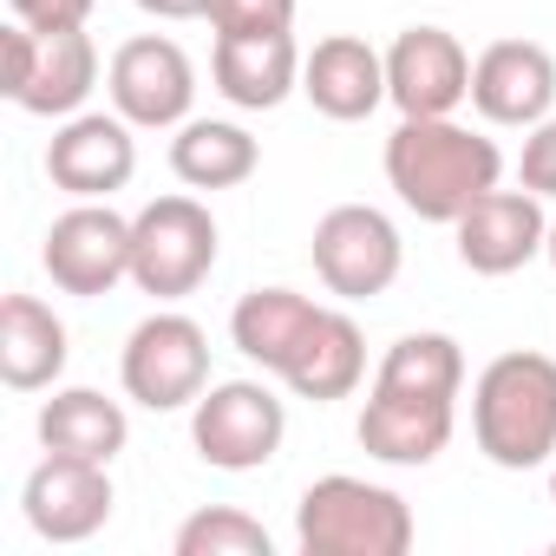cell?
Here are the masks:
<instances>
[{
    "label": "cell",
    "mask_w": 556,
    "mask_h": 556,
    "mask_svg": "<svg viewBox=\"0 0 556 556\" xmlns=\"http://www.w3.org/2000/svg\"><path fill=\"white\" fill-rule=\"evenodd\" d=\"M302 99L334 125L374 118L387 105V53H374L361 34L315 40V53H302Z\"/></svg>",
    "instance_id": "16"
},
{
    "label": "cell",
    "mask_w": 556,
    "mask_h": 556,
    "mask_svg": "<svg viewBox=\"0 0 556 556\" xmlns=\"http://www.w3.org/2000/svg\"><path fill=\"white\" fill-rule=\"evenodd\" d=\"M471 439L497 471H536L556 458V361L510 348L471 387Z\"/></svg>",
    "instance_id": "2"
},
{
    "label": "cell",
    "mask_w": 556,
    "mask_h": 556,
    "mask_svg": "<svg viewBox=\"0 0 556 556\" xmlns=\"http://www.w3.org/2000/svg\"><path fill=\"white\" fill-rule=\"evenodd\" d=\"M361 380H367V334H361V321L341 315V308H321L315 328L302 334L295 361L282 367V387L295 400L328 406V400H348Z\"/></svg>",
    "instance_id": "18"
},
{
    "label": "cell",
    "mask_w": 556,
    "mask_h": 556,
    "mask_svg": "<svg viewBox=\"0 0 556 556\" xmlns=\"http://www.w3.org/2000/svg\"><path fill=\"white\" fill-rule=\"evenodd\" d=\"M170 549H177V556H275V536H268L249 510L210 504V510H197V517L177 523Z\"/></svg>",
    "instance_id": "25"
},
{
    "label": "cell",
    "mask_w": 556,
    "mask_h": 556,
    "mask_svg": "<svg viewBox=\"0 0 556 556\" xmlns=\"http://www.w3.org/2000/svg\"><path fill=\"white\" fill-rule=\"evenodd\" d=\"M315 275L328 282V295L341 302H374L400 282V262H406V242L393 229L387 210L374 203H334L321 223H315Z\"/></svg>",
    "instance_id": "8"
},
{
    "label": "cell",
    "mask_w": 556,
    "mask_h": 556,
    "mask_svg": "<svg viewBox=\"0 0 556 556\" xmlns=\"http://www.w3.org/2000/svg\"><path fill=\"white\" fill-rule=\"evenodd\" d=\"M458 262L471 275H517L523 262L543 255L549 242V216H543V197L536 190H484L458 223Z\"/></svg>",
    "instance_id": "14"
},
{
    "label": "cell",
    "mask_w": 556,
    "mask_h": 556,
    "mask_svg": "<svg viewBox=\"0 0 556 556\" xmlns=\"http://www.w3.org/2000/svg\"><path fill=\"white\" fill-rule=\"evenodd\" d=\"M131 8L151 14V21H203L210 0H131Z\"/></svg>",
    "instance_id": "29"
},
{
    "label": "cell",
    "mask_w": 556,
    "mask_h": 556,
    "mask_svg": "<svg viewBox=\"0 0 556 556\" xmlns=\"http://www.w3.org/2000/svg\"><path fill=\"white\" fill-rule=\"evenodd\" d=\"M21 27H40V34H60V27H86L99 0H8Z\"/></svg>",
    "instance_id": "28"
},
{
    "label": "cell",
    "mask_w": 556,
    "mask_h": 556,
    "mask_svg": "<svg viewBox=\"0 0 556 556\" xmlns=\"http://www.w3.org/2000/svg\"><path fill=\"white\" fill-rule=\"evenodd\" d=\"M40 262L60 295H112L118 282H131V216H118L112 203H73L66 216H53Z\"/></svg>",
    "instance_id": "9"
},
{
    "label": "cell",
    "mask_w": 556,
    "mask_h": 556,
    "mask_svg": "<svg viewBox=\"0 0 556 556\" xmlns=\"http://www.w3.org/2000/svg\"><path fill=\"white\" fill-rule=\"evenodd\" d=\"M190 439L197 458L216 471H262L289 439V406L262 380H223L203 387V400L190 406Z\"/></svg>",
    "instance_id": "7"
},
{
    "label": "cell",
    "mask_w": 556,
    "mask_h": 556,
    "mask_svg": "<svg viewBox=\"0 0 556 556\" xmlns=\"http://www.w3.org/2000/svg\"><path fill=\"white\" fill-rule=\"evenodd\" d=\"M452 426H458V406H445V400L367 393L354 432H361L367 458H380V465H432V458L452 445Z\"/></svg>",
    "instance_id": "19"
},
{
    "label": "cell",
    "mask_w": 556,
    "mask_h": 556,
    "mask_svg": "<svg viewBox=\"0 0 556 556\" xmlns=\"http://www.w3.org/2000/svg\"><path fill=\"white\" fill-rule=\"evenodd\" d=\"M0 53H8V92L21 112L34 118H73L92 86H99V47L86 27H60V34H40V27H8L0 34Z\"/></svg>",
    "instance_id": "5"
},
{
    "label": "cell",
    "mask_w": 556,
    "mask_h": 556,
    "mask_svg": "<svg viewBox=\"0 0 556 556\" xmlns=\"http://www.w3.org/2000/svg\"><path fill=\"white\" fill-rule=\"evenodd\" d=\"M387 99L400 118H452L471 99V53L445 27H406L387 47Z\"/></svg>",
    "instance_id": "13"
},
{
    "label": "cell",
    "mask_w": 556,
    "mask_h": 556,
    "mask_svg": "<svg viewBox=\"0 0 556 556\" xmlns=\"http://www.w3.org/2000/svg\"><path fill=\"white\" fill-rule=\"evenodd\" d=\"M66 374V321L40 295L0 302V380L14 393H47Z\"/></svg>",
    "instance_id": "20"
},
{
    "label": "cell",
    "mask_w": 556,
    "mask_h": 556,
    "mask_svg": "<svg viewBox=\"0 0 556 556\" xmlns=\"http://www.w3.org/2000/svg\"><path fill=\"white\" fill-rule=\"evenodd\" d=\"M118 380L138 406L151 413H177V406H197L203 387H210V334L177 315V308H157L131 328L125 354H118Z\"/></svg>",
    "instance_id": "6"
},
{
    "label": "cell",
    "mask_w": 556,
    "mask_h": 556,
    "mask_svg": "<svg viewBox=\"0 0 556 556\" xmlns=\"http://www.w3.org/2000/svg\"><path fill=\"white\" fill-rule=\"evenodd\" d=\"M471 105L484 125H543L556 105V60L536 40H491L471 60Z\"/></svg>",
    "instance_id": "15"
},
{
    "label": "cell",
    "mask_w": 556,
    "mask_h": 556,
    "mask_svg": "<svg viewBox=\"0 0 556 556\" xmlns=\"http://www.w3.org/2000/svg\"><path fill=\"white\" fill-rule=\"evenodd\" d=\"M262 164V144L229 118H184L170 138V170L190 190H236Z\"/></svg>",
    "instance_id": "23"
},
{
    "label": "cell",
    "mask_w": 556,
    "mask_h": 556,
    "mask_svg": "<svg viewBox=\"0 0 556 556\" xmlns=\"http://www.w3.org/2000/svg\"><path fill=\"white\" fill-rule=\"evenodd\" d=\"M419 536L413 504L387 484L328 471L295 504V543L308 556H406Z\"/></svg>",
    "instance_id": "3"
},
{
    "label": "cell",
    "mask_w": 556,
    "mask_h": 556,
    "mask_svg": "<svg viewBox=\"0 0 556 556\" xmlns=\"http://www.w3.org/2000/svg\"><path fill=\"white\" fill-rule=\"evenodd\" d=\"M40 445L47 452H66V458H92V465H112L131 439V419L118 400H105L99 387H60L40 419H34Z\"/></svg>",
    "instance_id": "21"
},
{
    "label": "cell",
    "mask_w": 556,
    "mask_h": 556,
    "mask_svg": "<svg viewBox=\"0 0 556 556\" xmlns=\"http://www.w3.org/2000/svg\"><path fill=\"white\" fill-rule=\"evenodd\" d=\"M549 504H556V465H549Z\"/></svg>",
    "instance_id": "31"
},
{
    "label": "cell",
    "mask_w": 556,
    "mask_h": 556,
    "mask_svg": "<svg viewBox=\"0 0 556 556\" xmlns=\"http://www.w3.org/2000/svg\"><path fill=\"white\" fill-rule=\"evenodd\" d=\"M543 255H549V268H556V216H549V242H543Z\"/></svg>",
    "instance_id": "30"
},
{
    "label": "cell",
    "mask_w": 556,
    "mask_h": 556,
    "mask_svg": "<svg viewBox=\"0 0 556 556\" xmlns=\"http://www.w3.org/2000/svg\"><path fill=\"white\" fill-rule=\"evenodd\" d=\"M517 184H523V190H536V197H556V118L530 125L523 157H517Z\"/></svg>",
    "instance_id": "27"
},
{
    "label": "cell",
    "mask_w": 556,
    "mask_h": 556,
    "mask_svg": "<svg viewBox=\"0 0 556 556\" xmlns=\"http://www.w3.org/2000/svg\"><path fill=\"white\" fill-rule=\"evenodd\" d=\"M105 92H112V112L131 118L138 131H170L190 118L197 105V66L177 40L164 34H138L112 53V73H105Z\"/></svg>",
    "instance_id": "10"
},
{
    "label": "cell",
    "mask_w": 556,
    "mask_h": 556,
    "mask_svg": "<svg viewBox=\"0 0 556 556\" xmlns=\"http://www.w3.org/2000/svg\"><path fill=\"white\" fill-rule=\"evenodd\" d=\"M458 387H465V348L452 334H406V341L387 348V361L374 374V393H393V400L458 406Z\"/></svg>",
    "instance_id": "24"
},
{
    "label": "cell",
    "mask_w": 556,
    "mask_h": 556,
    "mask_svg": "<svg viewBox=\"0 0 556 556\" xmlns=\"http://www.w3.org/2000/svg\"><path fill=\"white\" fill-rule=\"evenodd\" d=\"M216 268V216L197 197H151L131 216V282L151 302H184Z\"/></svg>",
    "instance_id": "4"
},
{
    "label": "cell",
    "mask_w": 556,
    "mask_h": 556,
    "mask_svg": "<svg viewBox=\"0 0 556 556\" xmlns=\"http://www.w3.org/2000/svg\"><path fill=\"white\" fill-rule=\"evenodd\" d=\"M497 177L504 151L458 118H400L387 138V184L419 223H458Z\"/></svg>",
    "instance_id": "1"
},
{
    "label": "cell",
    "mask_w": 556,
    "mask_h": 556,
    "mask_svg": "<svg viewBox=\"0 0 556 556\" xmlns=\"http://www.w3.org/2000/svg\"><path fill=\"white\" fill-rule=\"evenodd\" d=\"M315 302L308 295H295V289H249L242 302H236V315H229V341H236V354L242 361H255L262 374H282L289 361H295V348H302V334L315 328Z\"/></svg>",
    "instance_id": "22"
},
{
    "label": "cell",
    "mask_w": 556,
    "mask_h": 556,
    "mask_svg": "<svg viewBox=\"0 0 556 556\" xmlns=\"http://www.w3.org/2000/svg\"><path fill=\"white\" fill-rule=\"evenodd\" d=\"M138 125L118 112H73L53 144H47V177L53 190L79 197V203H112V190L131 184L138 170Z\"/></svg>",
    "instance_id": "11"
},
{
    "label": "cell",
    "mask_w": 556,
    "mask_h": 556,
    "mask_svg": "<svg viewBox=\"0 0 556 556\" xmlns=\"http://www.w3.org/2000/svg\"><path fill=\"white\" fill-rule=\"evenodd\" d=\"M112 465H92V458H66V452H47L34 471H27V491H21V510L34 523V536L47 543H86L112 523Z\"/></svg>",
    "instance_id": "12"
},
{
    "label": "cell",
    "mask_w": 556,
    "mask_h": 556,
    "mask_svg": "<svg viewBox=\"0 0 556 556\" xmlns=\"http://www.w3.org/2000/svg\"><path fill=\"white\" fill-rule=\"evenodd\" d=\"M203 21L216 34H282L295 27V0H210Z\"/></svg>",
    "instance_id": "26"
},
{
    "label": "cell",
    "mask_w": 556,
    "mask_h": 556,
    "mask_svg": "<svg viewBox=\"0 0 556 556\" xmlns=\"http://www.w3.org/2000/svg\"><path fill=\"white\" fill-rule=\"evenodd\" d=\"M210 79L236 112H275L289 92H302V47L295 34H216Z\"/></svg>",
    "instance_id": "17"
}]
</instances>
